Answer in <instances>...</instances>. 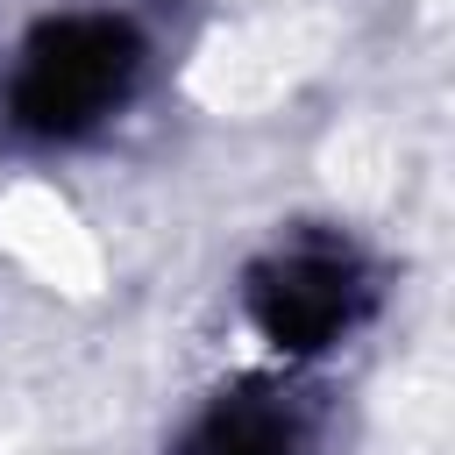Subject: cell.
Returning a JSON list of instances; mask_svg holds the SVG:
<instances>
[{"label": "cell", "instance_id": "cell-1", "mask_svg": "<svg viewBox=\"0 0 455 455\" xmlns=\"http://www.w3.org/2000/svg\"><path fill=\"white\" fill-rule=\"evenodd\" d=\"M142 71V43L114 14H57L21 43L14 64V121L28 135H85L100 128Z\"/></svg>", "mask_w": 455, "mask_h": 455}, {"label": "cell", "instance_id": "cell-2", "mask_svg": "<svg viewBox=\"0 0 455 455\" xmlns=\"http://www.w3.org/2000/svg\"><path fill=\"white\" fill-rule=\"evenodd\" d=\"M363 299H370V284H363L355 249L348 242H320V235L277 242L242 284V313H249L256 341L277 363H306V355L334 348L355 327Z\"/></svg>", "mask_w": 455, "mask_h": 455}, {"label": "cell", "instance_id": "cell-3", "mask_svg": "<svg viewBox=\"0 0 455 455\" xmlns=\"http://www.w3.org/2000/svg\"><path fill=\"white\" fill-rule=\"evenodd\" d=\"M313 448H320V427L306 398L284 377H249L192 419L178 455H313Z\"/></svg>", "mask_w": 455, "mask_h": 455}]
</instances>
